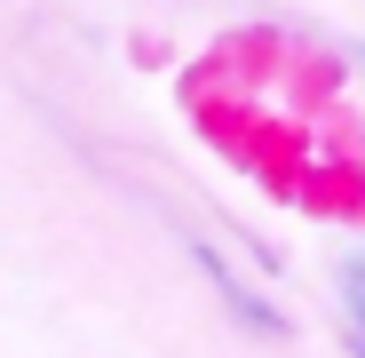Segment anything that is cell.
<instances>
[{
    "mask_svg": "<svg viewBox=\"0 0 365 358\" xmlns=\"http://www.w3.org/2000/svg\"><path fill=\"white\" fill-rule=\"evenodd\" d=\"M349 303H357V311H365V263H357V271H349Z\"/></svg>",
    "mask_w": 365,
    "mask_h": 358,
    "instance_id": "1",
    "label": "cell"
}]
</instances>
